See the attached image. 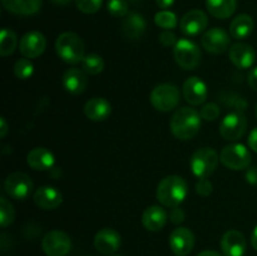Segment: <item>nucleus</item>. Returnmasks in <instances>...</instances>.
<instances>
[{
    "label": "nucleus",
    "mask_w": 257,
    "mask_h": 256,
    "mask_svg": "<svg viewBox=\"0 0 257 256\" xmlns=\"http://www.w3.org/2000/svg\"><path fill=\"white\" fill-rule=\"evenodd\" d=\"M247 119L242 112L228 113L220 123V135L226 141H237L245 135Z\"/></svg>",
    "instance_id": "obj_8"
},
{
    "label": "nucleus",
    "mask_w": 257,
    "mask_h": 256,
    "mask_svg": "<svg viewBox=\"0 0 257 256\" xmlns=\"http://www.w3.org/2000/svg\"><path fill=\"white\" fill-rule=\"evenodd\" d=\"M155 23L157 27L162 28V29L171 30L177 27L178 20L175 13L170 12V10H162L155 15Z\"/></svg>",
    "instance_id": "obj_30"
},
{
    "label": "nucleus",
    "mask_w": 257,
    "mask_h": 256,
    "mask_svg": "<svg viewBox=\"0 0 257 256\" xmlns=\"http://www.w3.org/2000/svg\"><path fill=\"white\" fill-rule=\"evenodd\" d=\"M150 100L151 104L160 112H171L180 102V89L170 83L158 84L151 92Z\"/></svg>",
    "instance_id": "obj_5"
},
{
    "label": "nucleus",
    "mask_w": 257,
    "mask_h": 256,
    "mask_svg": "<svg viewBox=\"0 0 257 256\" xmlns=\"http://www.w3.org/2000/svg\"><path fill=\"white\" fill-rule=\"evenodd\" d=\"M103 0H75L77 8L84 14H94L102 7Z\"/></svg>",
    "instance_id": "obj_34"
},
{
    "label": "nucleus",
    "mask_w": 257,
    "mask_h": 256,
    "mask_svg": "<svg viewBox=\"0 0 257 256\" xmlns=\"http://www.w3.org/2000/svg\"><path fill=\"white\" fill-rule=\"evenodd\" d=\"M253 30V19L248 14H240L231 22L230 34L233 39H246Z\"/></svg>",
    "instance_id": "obj_26"
},
{
    "label": "nucleus",
    "mask_w": 257,
    "mask_h": 256,
    "mask_svg": "<svg viewBox=\"0 0 257 256\" xmlns=\"http://www.w3.org/2000/svg\"><path fill=\"white\" fill-rule=\"evenodd\" d=\"M188 193V185L180 176H167L157 187V200L166 207H177L185 201Z\"/></svg>",
    "instance_id": "obj_2"
},
{
    "label": "nucleus",
    "mask_w": 257,
    "mask_h": 256,
    "mask_svg": "<svg viewBox=\"0 0 257 256\" xmlns=\"http://www.w3.org/2000/svg\"><path fill=\"white\" fill-rule=\"evenodd\" d=\"M255 113H256V117H257V104H256V108H255Z\"/></svg>",
    "instance_id": "obj_47"
},
{
    "label": "nucleus",
    "mask_w": 257,
    "mask_h": 256,
    "mask_svg": "<svg viewBox=\"0 0 257 256\" xmlns=\"http://www.w3.org/2000/svg\"><path fill=\"white\" fill-rule=\"evenodd\" d=\"M247 82H248V85L251 87V89H253L255 92H257V67L253 68V69H251V72L248 73Z\"/></svg>",
    "instance_id": "obj_40"
},
{
    "label": "nucleus",
    "mask_w": 257,
    "mask_h": 256,
    "mask_svg": "<svg viewBox=\"0 0 257 256\" xmlns=\"http://www.w3.org/2000/svg\"><path fill=\"white\" fill-rule=\"evenodd\" d=\"M248 146L253 152L257 153V127L253 128L248 136Z\"/></svg>",
    "instance_id": "obj_41"
},
{
    "label": "nucleus",
    "mask_w": 257,
    "mask_h": 256,
    "mask_svg": "<svg viewBox=\"0 0 257 256\" xmlns=\"http://www.w3.org/2000/svg\"><path fill=\"white\" fill-rule=\"evenodd\" d=\"M8 133V124L4 117L0 118V137L4 138Z\"/></svg>",
    "instance_id": "obj_43"
},
{
    "label": "nucleus",
    "mask_w": 257,
    "mask_h": 256,
    "mask_svg": "<svg viewBox=\"0 0 257 256\" xmlns=\"http://www.w3.org/2000/svg\"><path fill=\"white\" fill-rule=\"evenodd\" d=\"M14 73L17 75V78H19V79H29L33 75V73H34V65L30 62V59L22 58V59L17 60V63H15Z\"/></svg>",
    "instance_id": "obj_32"
},
{
    "label": "nucleus",
    "mask_w": 257,
    "mask_h": 256,
    "mask_svg": "<svg viewBox=\"0 0 257 256\" xmlns=\"http://www.w3.org/2000/svg\"><path fill=\"white\" fill-rule=\"evenodd\" d=\"M177 38L171 30H165L160 34V43L163 47H173V45L177 44Z\"/></svg>",
    "instance_id": "obj_37"
},
{
    "label": "nucleus",
    "mask_w": 257,
    "mask_h": 256,
    "mask_svg": "<svg viewBox=\"0 0 257 256\" xmlns=\"http://www.w3.org/2000/svg\"><path fill=\"white\" fill-rule=\"evenodd\" d=\"M8 12L17 15H33L42 8L43 0H2Z\"/></svg>",
    "instance_id": "obj_25"
},
{
    "label": "nucleus",
    "mask_w": 257,
    "mask_h": 256,
    "mask_svg": "<svg viewBox=\"0 0 257 256\" xmlns=\"http://www.w3.org/2000/svg\"><path fill=\"white\" fill-rule=\"evenodd\" d=\"M122 238L113 228H102L94 237V246L98 252L103 255H112L120 247Z\"/></svg>",
    "instance_id": "obj_17"
},
{
    "label": "nucleus",
    "mask_w": 257,
    "mask_h": 256,
    "mask_svg": "<svg viewBox=\"0 0 257 256\" xmlns=\"http://www.w3.org/2000/svg\"><path fill=\"white\" fill-rule=\"evenodd\" d=\"M146 24L145 18L138 13H131L124 18L122 23V33L125 38L131 40L140 39L146 32Z\"/></svg>",
    "instance_id": "obj_23"
},
{
    "label": "nucleus",
    "mask_w": 257,
    "mask_h": 256,
    "mask_svg": "<svg viewBox=\"0 0 257 256\" xmlns=\"http://www.w3.org/2000/svg\"><path fill=\"white\" fill-rule=\"evenodd\" d=\"M251 243H252V247L257 251V226L253 228L252 235H251Z\"/></svg>",
    "instance_id": "obj_45"
},
{
    "label": "nucleus",
    "mask_w": 257,
    "mask_h": 256,
    "mask_svg": "<svg viewBox=\"0 0 257 256\" xmlns=\"http://www.w3.org/2000/svg\"><path fill=\"white\" fill-rule=\"evenodd\" d=\"M197 256H222L220 252H217V251H212V250H206V251H202V252L198 253Z\"/></svg>",
    "instance_id": "obj_44"
},
{
    "label": "nucleus",
    "mask_w": 257,
    "mask_h": 256,
    "mask_svg": "<svg viewBox=\"0 0 257 256\" xmlns=\"http://www.w3.org/2000/svg\"><path fill=\"white\" fill-rule=\"evenodd\" d=\"M220 113L221 109L220 107H218V104H216V103H207V104H205L201 108L200 114L201 118H203V119L215 120L216 118H218Z\"/></svg>",
    "instance_id": "obj_35"
},
{
    "label": "nucleus",
    "mask_w": 257,
    "mask_h": 256,
    "mask_svg": "<svg viewBox=\"0 0 257 256\" xmlns=\"http://www.w3.org/2000/svg\"><path fill=\"white\" fill-rule=\"evenodd\" d=\"M55 50L58 57L68 64H78L84 59V42L78 34L65 32L58 37L55 42Z\"/></svg>",
    "instance_id": "obj_3"
},
{
    "label": "nucleus",
    "mask_w": 257,
    "mask_h": 256,
    "mask_svg": "<svg viewBox=\"0 0 257 256\" xmlns=\"http://www.w3.org/2000/svg\"><path fill=\"white\" fill-rule=\"evenodd\" d=\"M63 87L70 94H82L88 85V78L84 70L78 68H70L63 74L62 78Z\"/></svg>",
    "instance_id": "obj_20"
},
{
    "label": "nucleus",
    "mask_w": 257,
    "mask_h": 256,
    "mask_svg": "<svg viewBox=\"0 0 257 256\" xmlns=\"http://www.w3.org/2000/svg\"><path fill=\"white\" fill-rule=\"evenodd\" d=\"M207 24L208 18L206 13L202 10L195 9L183 15L181 19L180 28L181 32L187 37H196L207 28Z\"/></svg>",
    "instance_id": "obj_14"
},
{
    "label": "nucleus",
    "mask_w": 257,
    "mask_h": 256,
    "mask_svg": "<svg viewBox=\"0 0 257 256\" xmlns=\"http://www.w3.org/2000/svg\"><path fill=\"white\" fill-rule=\"evenodd\" d=\"M173 55L182 69L193 70L201 63V50L196 43L190 39H180L173 49Z\"/></svg>",
    "instance_id": "obj_7"
},
{
    "label": "nucleus",
    "mask_w": 257,
    "mask_h": 256,
    "mask_svg": "<svg viewBox=\"0 0 257 256\" xmlns=\"http://www.w3.org/2000/svg\"><path fill=\"white\" fill-rule=\"evenodd\" d=\"M52 2L54 3V4H58V5H67V4H69L72 0H52Z\"/></svg>",
    "instance_id": "obj_46"
},
{
    "label": "nucleus",
    "mask_w": 257,
    "mask_h": 256,
    "mask_svg": "<svg viewBox=\"0 0 257 256\" xmlns=\"http://www.w3.org/2000/svg\"><path fill=\"white\" fill-rule=\"evenodd\" d=\"M156 3H157V5L161 8V9L166 10L175 4V0H156Z\"/></svg>",
    "instance_id": "obj_42"
},
{
    "label": "nucleus",
    "mask_w": 257,
    "mask_h": 256,
    "mask_svg": "<svg viewBox=\"0 0 257 256\" xmlns=\"http://www.w3.org/2000/svg\"><path fill=\"white\" fill-rule=\"evenodd\" d=\"M42 247L47 256H67L72 248V241L65 232L54 230L44 236Z\"/></svg>",
    "instance_id": "obj_9"
},
{
    "label": "nucleus",
    "mask_w": 257,
    "mask_h": 256,
    "mask_svg": "<svg viewBox=\"0 0 257 256\" xmlns=\"http://www.w3.org/2000/svg\"><path fill=\"white\" fill-rule=\"evenodd\" d=\"M182 94L186 102H188L192 105L203 104L207 99L208 90L207 85L201 78L198 77H190L182 87Z\"/></svg>",
    "instance_id": "obj_15"
},
{
    "label": "nucleus",
    "mask_w": 257,
    "mask_h": 256,
    "mask_svg": "<svg viewBox=\"0 0 257 256\" xmlns=\"http://www.w3.org/2000/svg\"><path fill=\"white\" fill-rule=\"evenodd\" d=\"M170 246L176 256H187L195 246V235L187 227H177L171 232Z\"/></svg>",
    "instance_id": "obj_12"
},
{
    "label": "nucleus",
    "mask_w": 257,
    "mask_h": 256,
    "mask_svg": "<svg viewBox=\"0 0 257 256\" xmlns=\"http://www.w3.org/2000/svg\"><path fill=\"white\" fill-rule=\"evenodd\" d=\"M113 256H122V255H113Z\"/></svg>",
    "instance_id": "obj_48"
},
{
    "label": "nucleus",
    "mask_w": 257,
    "mask_h": 256,
    "mask_svg": "<svg viewBox=\"0 0 257 256\" xmlns=\"http://www.w3.org/2000/svg\"><path fill=\"white\" fill-rule=\"evenodd\" d=\"M82 67L83 70L88 74L97 75L104 69V62H103V58L100 55L92 53V54L85 55L84 59L82 60Z\"/></svg>",
    "instance_id": "obj_29"
},
{
    "label": "nucleus",
    "mask_w": 257,
    "mask_h": 256,
    "mask_svg": "<svg viewBox=\"0 0 257 256\" xmlns=\"http://www.w3.org/2000/svg\"><path fill=\"white\" fill-rule=\"evenodd\" d=\"M33 182L28 175L14 172L5 180V191L14 200H25L32 193Z\"/></svg>",
    "instance_id": "obj_10"
},
{
    "label": "nucleus",
    "mask_w": 257,
    "mask_h": 256,
    "mask_svg": "<svg viewBox=\"0 0 257 256\" xmlns=\"http://www.w3.org/2000/svg\"><path fill=\"white\" fill-rule=\"evenodd\" d=\"M213 190L212 182H211L208 178H200L198 182L196 183V192L200 196H203V197H207V196L211 195Z\"/></svg>",
    "instance_id": "obj_36"
},
{
    "label": "nucleus",
    "mask_w": 257,
    "mask_h": 256,
    "mask_svg": "<svg viewBox=\"0 0 257 256\" xmlns=\"http://www.w3.org/2000/svg\"><path fill=\"white\" fill-rule=\"evenodd\" d=\"M170 218H171V221H172L173 223L178 225V223H181V222H183V221H185V218H186L185 211H183L182 208L178 207V206H177V207H173L172 210H171Z\"/></svg>",
    "instance_id": "obj_38"
},
{
    "label": "nucleus",
    "mask_w": 257,
    "mask_h": 256,
    "mask_svg": "<svg viewBox=\"0 0 257 256\" xmlns=\"http://www.w3.org/2000/svg\"><path fill=\"white\" fill-rule=\"evenodd\" d=\"M35 205L43 210H54L62 205L63 196L59 191L52 186H43L35 191L33 196Z\"/></svg>",
    "instance_id": "obj_19"
},
{
    "label": "nucleus",
    "mask_w": 257,
    "mask_h": 256,
    "mask_svg": "<svg viewBox=\"0 0 257 256\" xmlns=\"http://www.w3.org/2000/svg\"><path fill=\"white\" fill-rule=\"evenodd\" d=\"M218 161H220V156L215 150L210 147L200 148L191 157V170L196 177L207 178L215 172Z\"/></svg>",
    "instance_id": "obj_4"
},
{
    "label": "nucleus",
    "mask_w": 257,
    "mask_h": 256,
    "mask_svg": "<svg viewBox=\"0 0 257 256\" xmlns=\"http://www.w3.org/2000/svg\"><path fill=\"white\" fill-rule=\"evenodd\" d=\"M15 218V211L12 203L5 197L0 198V226L8 227Z\"/></svg>",
    "instance_id": "obj_31"
},
{
    "label": "nucleus",
    "mask_w": 257,
    "mask_h": 256,
    "mask_svg": "<svg viewBox=\"0 0 257 256\" xmlns=\"http://www.w3.org/2000/svg\"><path fill=\"white\" fill-rule=\"evenodd\" d=\"M208 13L217 19H227L237 8V0H206Z\"/></svg>",
    "instance_id": "obj_27"
},
{
    "label": "nucleus",
    "mask_w": 257,
    "mask_h": 256,
    "mask_svg": "<svg viewBox=\"0 0 257 256\" xmlns=\"http://www.w3.org/2000/svg\"><path fill=\"white\" fill-rule=\"evenodd\" d=\"M201 44L208 53L222 54L230 48V37L221 28H212L202 35Z\"/></svg>",
    "instance_id": "obj_11"
},
{
    "label": "nucleus",
    "mask_w": 257,
    "mask_h": 256,
    "mask_svg": "<svg viewBox=\"0 0 257 256\" xmlns=\"http://www.w3.org/2000/svg\"><path fill=\"white\" fill-rule=\"evenodd\" d=\"M167 212L161 206H150L142 215V225L148 231H160L167 222Z\"/></svg>",
    "instance_id": "obj_22"
},
{
    "label": "nucleus",
    "mask_w": 257,
    "mask_h": 256,
    "mask_svg": "<svg viewBox=\"0 0 257 256\" xmlns=\"http://www.w3.org/2000/svg\"><path fill=\"white\" fill-rule=\"evenodd\" d=\"M107 9L113 17L123 18L128 15L130 5H128L127 0H108Z\"/></svg>",
    "instance_id": "obj_33"
},
{
    "label": "nucleus",
    "mask_w": 257,
    "mask_h": 256,
    "mask_svg": "<svg viewBox=\"0 0 257 256\" xmlns=\"http://www.w3.org/2000/svg\"><path fill=\"white\" fill-rule=\"evenodd\" d=\"M84 113L90 120L100 122V120H104L109 117L110 113H112V105L104 98L94 97L85 103Z\"/></svg>",
    "instance_id": "obj_21"
},
{
    "label": "nucleus",
    "mask_w": 257,
    "mask_h": 256,
    "mask_svg": "<svg viewBox=\"0 0 257 256\" xmlns=\"http://www.w3.org/2000/svg\"><path fill=\"white\" fill-rule=\"evenodd\" d=\"M17 44V34L10 29H3L2 34H0V54L2 57H8V55L13 54Z\"/></svg>",
    "instance_id": "obj_28"
},
{
    "label": "nucleus",
    "mask_w": 257,
    "mask_h": 256,
    "mask_svg": "<svg viewBox=\"0 0 257 256\" xmlns=\"http://www.w3.org/2000/svg\"><path fill=\"white\" fill-rule=\"evenodd\" d=\"M220 160L225 167L233 171H241L248 168L252 161L250 151L240 143L228 145L221 151Z\"/></svg>",
    "instance_id": "obj_6"
},
{
    "label": "nucleus",
    "mask_w": 257,
    "mask_h": 256,
    "mask_svg": "<svg viewBox=\"0 0 257 256\" xmlns=\"http://www.w3.org/2000/svg\"><path fill=\"white\" fill-rule=\"evenodd\" d=\"M246 181H247L250 185H257V166L247 168V171H246Z\"/></svg>",
    "instance_id": "obj_39"
},
{
    "label": "nucleus",
    "mask_w": 257,
    "mask_h": 256,
    "mask_svg": "<svg viewBox=\"0 0 257 256\" xmlns=\"http://www.w3.org/2000/svg\"><path fill=\"white\" fill-rule=\"evenodd\" d=\"M27 162L33 170L48 171L54 166V155L44 147H37L28 153Z\"/></svg>",
    "instance_id": "obj_24"
},
{
    "label": "nucleus",
    "mask_w": 257,
    "mask_h": 256,
    "mask_svg": "<svg viewBox=\"0 0 257 256\" xmlns=\"http://www.w3.org/2000/svg\"><path fill=\"white\" fill-rule=\"evenodd\" d=\"M170 127L172 135L178 140H191L200 132L201 114L193 108H180L171 118Z\"/></svg>",
    "instance_id": "obj_1"
},
{
    "label": "nucleus",
    "mask_w": 257,
    "mask_h": 256,
    "mask_svg": "<svg viewBox=\"0 0 257 256\" xmlns=\"http://www.w3.org/2000/svg\"><path fill=\"white\" fill-rule=\"evenodd\" d=\"M246 246L245 236L237 230H228L221 238V250L225 256H243Z\"/></svg>",
    "instance_id": "obj_16"
},
{
    "label": "nucleus",
    "mask_w": 257,
    "mask_h": 256,
    "mask_svg": "<svg viewBox=\"0 0 257 256\" xmlns=\"http://www.w3.org/2000/svg\"><path fill=\"white\" fill-rule=\"evenodd\" d=\"M47 48V39L40 32H29L20 39L19 50L24 58L33 59L44 53Z\"/></svg>",
    "instance_id": "obj_13"
},
{
    "label": "nucleus",
    "mask_w": 257,
    "mask_h": 256,
    "mask_svg": "<svg viewBox=\"0 0 257 256\" xmlns=\"http://www.w3.org/2000/svg\"><path fill=\"white\" fill-rule=\"evenodd\" d=\"M228 57L232 64L240 69H247L252 67L256 59V53L253 48L247 43H236L231 45Z\"/></svg>",
    "instance_id": "obj_18"
}]
</instances>
